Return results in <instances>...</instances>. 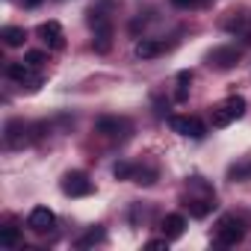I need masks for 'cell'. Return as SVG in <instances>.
<instances>
[{
  "mask_svg": "<svg viewBox=\"0 0 251 251\" xmlns=\"http://www.w3.org/2000/svg\"><path fill=\"white\" fill-rule=\"evenodd\" d=\"M59 186H62V192H65L68 198H86V195H92V189H95V183H92L83 172H68Z\"/></svg>",
  "mask_w": 251,
  "mask_h": 251,
  "instance_id": "obj_6",
  "label": "cell"
},
{
  "mask_svg": "<svg viewBox=\"0 0 251 251\" xmlns=\"http://www.w3.org/2000/svg\"><path fill=\"white\" fill-rule=\"evenodd\" d=\"M103 236H106V230H103V227H92V230H86V233L77 239V248H92V245L103 242Z\"/></svg>",
  "mask_w": 251,
  "mask_h": 251,
  "instance_id": "obj_13",
  "label": "cell"
},
{
  "mask_svg": "<svg viewBox=\"0 0 251 251\" xmlns=\"http://www.w3.org/2000/svg\"><path fill=\"white\" fill-rule=\"evenodd\" d=\"M6 74H9V80H15L18 86H27V89H39L42 86V77L36 74V65H30L27 59L24 62H9Z\"/></svg>",
  "mask_w": 251,
  "mask_h": 251,
  "instance_id": "obj_4",
  "label": "cell"
},
{
  "mask_svg": "<svg viewBox=\"0 0 251 251\" xmlns=\"http://www.w3.org/2000/svg\"><path fill=\"white\" fill-rule=\"evenodd\" d=\"M189 83H192V74H189V71H180V74H177V100H186Z\"/></svg>",
  "mask_w": 251,
  "mask_h": 251,
  "instance_id": "obj_15",
  "label": "cell"
},
{
  "mask_svg": "<svg viewBox=\"0 0 251 251\" xmlns=\"http://www.w3.org/2000/svg\"><path fill=\"white\" fill-rule=\"evenodd\" d=\"M36 36H39L50 50H62V48H65V33H62L59 21H45V24H39Z\"/></svg>",
  "mask_w": 251,
  "mask_h": 251,
  "instance_id": "obj_7",
  "label": "cell"
},
{
  "mask_svg": "<svg viewBox=\"0 0 251 251\" xmlns=\"http://www.w3.org/2000/svg\"><path fill=\"white\" fill-rule=\"evenodd\" d=\"M89 24L95 30V50L98 53H106L109 50V42H112V24H109V18L100 9H92L89 12Z\"/></svg>",
  "mask_w": 251,
  "mask_h": 251,
  "instance_id": "obj_3",
  "label": "cell"
},
{
  "mask_svg": "<svg viewBox=\"0 0 251 251\" xmlns=\"http://www.w3.org/2000/svg\"><path fill=\"white\" fill-rule=\"evenodd\" d=\"M160 53H166V45L157 42V39H142V42L136 45V56H139V59H157Z\"/></svg>",
  "mask_w": 251,
  "mask_h": 251,
  "instance_id": "obj_11",
  "label": "cell"
},
{
  "mask_svg": "<svg viewBox=\"0 0 251 251\" xmlns=\"http://www.w3.org/2000/svg\"><path fill=\"white\" fill-rule=\"evenodd\" d=\"M53 225H56V216H53V210H48V207H36V210L27 216V227L36 230V233H48V230H53Z\"/></svg>",
  "mask_w": 251,
  "mask_h": 251,
  "instance_id": "obj_9",
  "label": "cell"
},
{
  "mask_svg": "<svg viewBox=\"0 0 251 251\" xmlns=\"http://www.w3.org/2000/svg\"><path fill=\"white\" fill-rule=\"evenodd\" d=\"M239 62V48H233V45H225V48H216L213 53H210V65H216V68H233Z\"/></svg>",
  "mask_w": 251,
  "mask_h": 251,
  "instance_id": "obj_10",
  "label": "cell"
},
{
  "mask_svg": "<svg viewBox=\"0 0 251 251\" xmlns=\"http://www.w3.org/2000/svg\"><path fill=\"white\" fill-rule=\"evenodd\" d=\"M24 39H27V33H24L21 27H3V42H6L9 48H21Z\"/></svg>",
  "mask_w": 251,
  "mask_h": 251,
  "instance_id": "obj_14",
  "label": "cell"
},
{
  "mask_svg": "<svg viewBox=\"0 0 251 251\" xmlns=\"http://www.w3.org/2000/svg\"><path fill=\"white\" fill-rule=\"evenodd\" d=\"M27 62H30V65H36V68H39V65H42V62H45V56H42V53H39V50H30V53H27Z\"/></svg>",
  "mask_w": 251,
  "mask_h": 251,
  "instance_id": "obj_18",
  "label": "cell"
},
{
  "mask_svg": "<svg viewBox=\"0 0 251 251\" xmlns=\"http://www.w3.org/2000/svg\"><path fill=\"white\" fill-rule=\"evenodd\" d=\"M245 115V98L233 95V98H225L219 106H213V127H227L236 118Z\"/></svg>",
  "mask_w": 251,
  "mask_h": 251,
  "instance_id": "obj_2",
  "label": "cell"
},
{
  "mask_svg": "<svg viewBox=\"0 0 251 251\" xmlns=\"http://www.w3.org/2000/svg\"><path fill=\"white\" fill-rule=\"evenodd\" d=\"M242 236H245V222L242 219H236V216H222L219 219V225H216V245L230 248V245L242 242Z\"/></svg>",
  "mask_w": 251,
  "mask_h": 251,
  "instance_id": "obj_1",
  "label": "cell"
},
{
  "mask_svg": "<svg viewBox=\"0 0 251 251\" xmlns=\"http://www.w3.org/2000/svg\"><path fill=\"white\" fill-rule=\"evenodd\" d=\"M36 3H39V0H27V6H36Z\"/></svg>",
  "mask_w": 251,
  "mask_h": 251,
  "instance_id": "obj_21",
  "label": "cell"
},
{
  "mask_svg": "<svg viewBox=\"0 0 251 251\" xmlns=\"http://www.w3.org/2000/svg\"><path fill=\"white\" fill-rule=\"evenodd\" d=\"M166 242H169L166 236H163V239H151V242H148V248H166Z\"/></svg>",
  "mask_w": 251,
  "mask_h": 251,
  "instance_id": "obj_20",
  "label": "cell"
},
{
  "mask_svg": "<svg viewBox=\"0 0 251 251\" xmlns=\"http://www.w3.org/2000/svg\"><path fill=\"white\" fill-rule=\"evenodd\" d=\"M172 3H175V6H180V9H189V6H195V3H198V0H172Z\"/></svg>",
  "mask_w": 251,
  "mask_h": 251,
  "instance_id": "obj_19",
  "label": "cell"
},
{
  "mask_svg": "<svg viewBox=\"0 0 251 251\" xmlns=\"http://www.w3.org/2000/svg\"><path fill=\"white\" fill-rule=\"evenodd\" d=\"M95 127H98V133L118 139V136H127L130 133V121L127 118H112V115H106V118H98Z\"/></svg>",
  "mask_w": 251,
  "mask_h": 251,
  "instance_id": "obj_8",
  "label": "cell"
},
{
  "mask_svg": "<svg viewBox=\"0 0 251 251\" xmlns=\"http://www.w3.org/2000/svg\"><path fill=\"white\" fill-rule=\"evenodd\" d=\"M0 242H3L6 248L18 245V230H15V227H3V230H0Z\"/></svg>",
  "mask_w": 251,
  "mask_h": 251,
  "instance_id": "obj_17",
  "label": "cell"
},
{
  "mask_svg": "<svg viewBox=\"0 0 251 251\" xmlns=\"http://www.w3.org/2000/svg\"><path fill=\"white\" fill-rule=\"evenodd\" d=\"M169 124H172V130H175V133H180V136H186V139H201V136L207 133L204 121L195 118V115H172Z\"/></svg>",
  "mask_w": 251,
  "mask_h": 251,
  "instance_id": "obj_5",
  "label": "cell"
},
{
  "mask_svg": "<svg viewBox=\"0 0 251 251\" xmlns=\"http://www.w3.org/2000/svg\"><path fill=\"white\" fill-rule=\"evenodd\" d=\"M183 227H186V219H183L180 213H172V216L163 219V236H166V239H177V236L183 233Z\"/></svg>",
  "mask_w": 251,
  "mask_h": 251,
  "instance_id": "obj_12",
  "label": "cell"
},
{
  "mask_svg": "<svg viewBox=\"0 0 251 251\" xmlns=\"http://www.w3.org/2000/svg\"><path fill=\"white\" fill-rule=\"evenodd\" d=\"M112 172H115V177H118V180H127V177H133V175H136V166H130V163H118Z\"/></svg>",
  "mask_w": 251,
  "mask_h": 251,
  "instance_id": "obj_16",
  "label": "cell"
}]
</instances>
